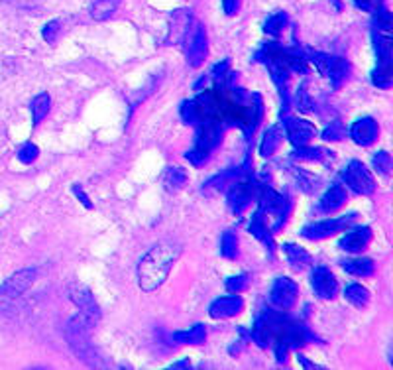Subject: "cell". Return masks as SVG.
<instances>
[{"mask_svg": "<svg viewBox=\"0 0 393 370\" xmlns=\"http://www.w3.org/2000/svg\"><path fill=\"white\" fill-rule=\"evenodd\" d=\"M262 97L258 93L240 89L236 77L227 71L213 79V85L201 91L193 101H183L179 115L185 124H197L201 120H215L222 127H238L252 138L256 127L262 122Z\"/></svg>", "mask_w": 393, "mask_h": 370, "instance_id": "1", "label": "cell"}, {"mask_svg": "<svg viewBox=\"0 0 393 370\" xmlns=\"http://www.w3.org/2000/svg\"><path fill=\"white\" fill-rule=\"evenodd\" d=\"M250 335L260 346H264V349L274 346V353L278 357L279 364H285L291 349H299L307 343L318 341L305 323L285 317L283 311H278L274 307L264 309L260 313Z\"/></svg>", "mask_w": 393, "mask_h": 370, "instance_id": "2", "label": "cell"}, {"mask_svg": "<svg viewBox=\"0 0 393 370\" xmlns=\"http://www.w3.org/2000/svg\"><path fill=\"white\" fill-rule=\"evenodd\" d=\"M171 38L185 51L191 67H201L209 55V38L204 26L191 10H178L171 20Z\"/></svg>", "mask_w": 393, "mask_h": 370, "instance_id": "3", "label": "cell"}, {"mask_svg": "<svg viewBox=\"0 0 393 370\" xmlns=\"http://www.w3.org/2000/svg\"><path fill=\"white\" fill-rule=\"evenodd\" d=\"M181 256V246L171 241H164L152 246L142 256L138 264V281L144 292H155L169 276L175 260Z\"/></svg>", "mask_w": 393, "mask_h": 370, "instance_id": "4", "label": "cell"}, {"mask_svg": "<svg viewBox=\"0 0 393 370\" xmlns=\"http://www.w3.org/2000/svg\"><path fill=\"white\" fill-rule=\"evenodd\" d=\"M195 127H197V130H195V144H193L189 152L185 154V158L195 167H201L209 162L211 154L215 152L218 144L222 142L224 127L215 122V120H201Z\"/></svg>", "mask_w": 393, "mask_h": 370, "instance_id": "5", "label": "cell"}, {"mask_svg": "<svg viewBox=\"0 0 393 370\" xmlns=\"http://www.w3.org/2000/svg\"><path fill=\"white\" fill-rule=\"evenodd\" d=\"M305 57L329 79L330 85L334 89H341L344 83L350 79L352 65L344 57H336V55H330V53H320V51L313 50H305Z\"/></svg>", "mask_w": 393, "mask_h": 370, "instance_id": "6", "label": "cell"}, {"mask_svg": "<svg viewBox=\"0 0 393 370\" xmlns=\"http://www.w3.org/2000/svg\"><path fill=\"white\" fill-rule=\"evenodd\" d=\"M99 323V317L85 313V311H79L73 320H69L67 327H65V337L69 341V345L75 349L79 355H85L87 346H89L90 335L95 325Z\"/></svg>", "mask_w": 393, "mask_h": 370, "instance_id": "7", "label": "cell"}, {"mask_svg": "<svg viewBox=\"0 0 393 370\" xmlns=\"http://www.w3.org/2000/svg\"><path fill=\"white\" fill-rule=\"evenodd\" d=\"M356 219H358V213H348V215H343L338 219L317 221V223L305 225L301 229V237L307 241H323V239H329L341 230H348L350 227H354Z\"/></svg>", "mask_w": 393, "mask_h": 370, "instance_id": "8", "label": "cell"}, {"mask_svg": "<svg viewBox=\"0 0 393 370\" xmlns=\"http://www.w3.org/2000/svg\"><path fill=\"white\" fill-rule=\"evenodd\" d=\"M260 187H262V185L256 181L254 176L240 179V181L229 185V187H227V201H229L230 211H232L234 215H242V213L248 209V205L252 203V199L260 193Z\"/></svg>", "mask_w": 393, "mask_h": 370, "instance_id": "9", "label": "cell"}, {"mask_svg": "<svg viewBox=\"0 0 393 370\" xmlns=\"http://www.w3.org/2000/svg\"><path fill=\"white\" fill-rule=\"evenodd\" d=\"M343 181L358 195L370 197L376 193V179L360 160H350L343 169Z\"/></svg>", "mask_w": 393, "mask_h": 370, "instance_id": "10", "label": "cell"}, {"mask_svg": "<svg viewBox=\"0 0 393 370\" xmlns=\"http://www.w3.org/2000/svg\"><path fill=\"white\" fill-rule=\"evenodd\" d=\"M297 297H299V286L287 278V276H278L274 284H271V290H269V306L278 311H287L297 304Z\"/></svg>", "mask_w": 393, "mask_h": 370, "instance_id": "11", "label": "cell"}, {"mask_svg": "<svg viewBox=\"0 0 393 370\" xmlns=\"http://www.w3.org/2000/svg\"><path fill=\"white\" fill-rule=\"evenodd\" d=\"M38 276V268H24L14 272L8 280L0 284V295H2V297H18V295H22L36 284Z\"/></svg>", "mask_w": 393, "mask_h": 370, "instance_id": "12", "label": "cell"}, {"mask_svg": "<svg viewBox=\"0 0 393 370\" xmlns=\"http://www.w3.org/2000/svg\"><path fill=\"white\" fill-rule=\"evenodd\" d=\"M311 288L320 299H334L338 295V280L327 266H315L311 272Z\"/></svg>", "mask_w": 393, "mask_h": 370, "instance_id": "13", "label": "cell"}, {"mask_svg": "<svg viewBox=\"0 0 393 370\" xmlns=\"http://www.w3.org/2000/svg\"><path fill=\"white\" fill-rule=\"evenodd\" d=\"M283 127H285L287 140L291 142L295 148L307 146L309 142L315 138V134H317V130H315V127L309 120H303V118H297V116L291 115L283 120Z\"/></svg>", "mask_w": 393, "mask_h": 370, "instance_id": "14", "label": "cell"}, {"mask_svg": "<svg viewBox=\"0 0 393 370\" xmlns=\"http://www.w3.org/2000/svg\"><path fill=\"white\" fill-rule=\"evenodd\" d=\"M244 309V299L238 294H229L222 295L215 299L211 307H209V315L213 320H230V317H236Z\"/></svg>", "mask_w": 393, "mask_h": 370, "instance_id": "15", "label": "cell"}, {"mask_svg": "<svg viewBox=\"0 0 393 370\" xmlns=\"http://www.w3.org/2000/svg\"><path fill=\"white\" fill-rule=\"evenodd\" d=\"M378 136H380V127H378V122L372 116L358 118L354 124L350 127V138L358 146L368 148V146H372L374 142L378 140Z\"/></svg>", "mask_w": 393, "mask_h": 370, "instance_id": "16", "label": "cell"}, {"mask_svg": "<svg viewBox=\"0 0 393 370\" xmlns=\"http://www.w3.org/2000/svg\"><path fill=\"white\" fill-rule=\"evenodd\" d=\"M69 297L79 307V311H85V313H90V315H95V317L101 320V307H99L95 295L90 294V290L87 286H83L79 281H73L69 286Z\"/></svg>", "mask_w": 393, "mask_h": 370, "instance_id": "17", "label": "cell"}, {"mask_svg": "<svg viewBox=\"0 0 393 370\" xmlns=\"http://www.w3.org/2000/svg\"><path fill=\"white\" fill-rule=\"evenodd\" d=\"M372 241V229L370 227H350L348 232L338 241V248L350 255H360Z\"/></svg>", "mask_w": 393, "mask_h": 370, "instance_id": "18", "label": "cell"}, {"mask_svg": "<svg viewBox=\"0 0 393 370\" xmlns=\"http://www.w3.org/2000/svg\"><path fill=\"white\" fill-rule=\"evenodd\" d=\"M291 158L293 162H307V164H313V162H317V164H325V166H329L330 162L334 160V154L327 150V148H320V146H299V148H295L291 152Z\"/></svg>", "mask_w": 393, "mask_h": 370, "instance_id": "19", "label": "cell"}, {"mask_svg": "<svg viewBox=\"0 0 393 370\" xmlns=\"http://www.w3.org/2000/svg\"><path fill=\"white\" fill-rule=\"evenodd\" d=\"M248 230L254 234L256 239L260 241L262 244H266V248L269 250V255H276V243H274V239H271V230H269V225H267V217L264 215V211L258 207V211L254 213V217L250 221V225H248Z\"/></svg>", "mask_w": 393, "mask_h": 370, "instance_id": "20", "label": "cell"}, {"mask_svg": "<svg viewBox=\"0 0 393 370\" xmlns=\"http://www.w3.org/2000/svg\"><path fill=\"white\" fill-rule=\"evenodd\" d=\"M346 201H348V193L344 189V185L343 183H334V185H330L329 189L325 192V195H323V199H320V203L317 205L315 211L334 213V211H338Z\"/></svg>", "mask_w": 393, "mask_h": 370, "instance_id": "21", "label": "cell"}, {"mask_svg": "<svg viewBox=\"0 0 393 370\" xmlns=\"http://www.w3.org/2000/svg\"><path fill=\"white\" fill-rule=\"evenodd\" d=\"M341 266L344 272L358 276V278H370L376 272V264L372 258H343Z\"/></svg>", "mask_w": 393, "mask_h": 370, "instance_id": "22", "label": "cell"}, {"mask_svg": "<svg viewBox=\"0 0 393 370\" xmlns=\"http://www.w3.org/2000/svg\"><path fill=\"white\" fill-rule=\"evenodd\" d=\"M283 250H285L287 260H289V266H291L293 270L303 272V270L313 266V256L309 255L305 248H301L299 244H293V243L283 244Z\"/></svg>", "mask_w": 393, "mask_h": 370, "instance_id": "23", "label": "cell"}, {"mask_svg": "<svg viewBox=\"0 0 393 370\" xmlns=\"http://www.w3.org/2000/svg\"><path fill=\"white\" fill-rule=\"evenodd\" d=\"M120 4H122V0H93L90 2V16L97 22L111 20L118 12Z\"/></svg>", "mask_w": 393, "mask_h": 370, "instance_id": "24", "label": "cell"}, {"mask_svg": "<svg viewBox=\"0 0 393 370\" xmlns=\"http://www.w3.org/2000/svg\"><path fill=\"white\" fill-rule=\"evenodd\" d=\"M171 339H173L178 345H203L204 341H207V329H204V325L197 323V325L191 327L189 331L173 333Z\"/></svg>", "mask_w": 393, "mask_h": 370, "instance_id": "25", "label": "cell"}, {"mask_svg": "<svg viewBox=\"0 0 393 370\" xmlns=\"http://www.w3.org/2000/svg\"><path fill=\"white\" fill-rule=\"evenodd\" d=\"M372 83L378 89L392 87V59H376V67L372 71Z\"/></svg>", "mask_w": 393, "mask_h": 370, "instance_id": "26", "label": "cell"}, {"mask_svg": "<svg viewBox=\"0 0 393 370\" xmlns=\"http://www.w3.org/2000/svg\"><path fill=\"white\" fill-rule=\"evenodd\" d=\"M187 179H189L187 178V172L183 167L169 166L164 174V187L167 192L175 193L187 185Z\"/></svg>", "mask_w": 393, "mask_h": 370, "instance_id": "27", "label": "cell"}, {"mask_svg": "<svg viewBox=\"0 0 393 370\" xmlns=\"http://www.w3.org/2000/svg\"><path fill=\"white\" fill-rule=\"evenodd\" d=\"M50 109L51 97L48 93H39V95H36V97L32 99V102H30V111H32V118H34V128L39 127V124L46 120Z\"/></svg>", "mask_w": 393, "mask_h": 370, "instance_id": "28", "label": "cell"}, {"mask_svg": "<svg viewBox=\"0 0 393 370\" xmlns=\"http://www.w3.org/2000/svg\"><path fill=\"white\" fill-rule=\"evenodd\" d=\"M287 26H289V16L279 10V12H274L267 16L266 22H264V32H266L267 36L278 39Z\"/></svg>", "mask_w": 393, "mask_h": 370, "instance_id": "29", "label": "cell"}, {"mask_svg": "<svg viewBox=\"0 0 393 370\" xmlns=\"http://www.w3.org/2000/svg\"><path fill=\"white\" fill-rule=\"evenodd\" d=\"M279 142H281V128L279 127H269L262 136L260 142V156L262 158H269L271 154H276L279 148Z\"/></svg>", "mask_w": 393, "mask_h": 370, "instance_id": "30", "label": "cell"}, {"mask_svg": "<svg viewBox=\"0 0 393 370\" xmlns=\"http://www.w3.org/2000/svg\"><path fill=\"white\" fill-rule=\"evenodd\" d=\"M344 297L350 306L358 307V309H364L368 306L370 302V290H366L364 286L360 284H348L346 290H344Z\"/></svg>", "mask_w": 393, "mask_h": 370, "instance_id": "31", "label": "cell"}, {"mask_svg": "<svg viewBox=\"0 0 393 370\" xmlns=\"http://www.w3.org/2000/svg\"><path fill=\"white\" fill-rule=\"evenodd\" d=\"M220 255L227 260H236L240 256V244H238V234L232 229L224 230L222 241H220Z\"/></svg>", "mask_w": 393, "mask_h": 370, "instance_id": "32", "label": "cell"}, {"mask_svg": "<svg viewBox=\"0 0 393 370\" xmlns=\"http://www.w3.org/2000/svg\"><path fill=\"white\" fill-rule=\"evenodd\" d=\"M374 30H378L385 36H392V12L387 8L380 6L376 12H374V24H372Z\"/></svg>", "mask_w": 393, "mask_h": 370, "instance_id": "33", "label": "cell"}, {"mask_svg": "<svg viewBox=\"0 0 393 370\" xmlns=\"http://www.w3.org/2000/svg\"><path fill=\"white\" fill-rule=\"evenodd\" d=\"M372 166H374V169H376L380 176L390 178V176H392V156H390V152L380 150V152L374 154V158H372Z\"/></svg>", "mask_w": 393, "mask_h": 370, "instance_id": "34", "label": "cell"}, {"mask_svg": "<svg viewBox=\"0 0 393 370\" xmlns=\"http://www.w3.org/2000/svg\"><path fill=\"white\" fill-rule=\"evenodd\" d=\"M295 104L301 113H313L315 111V99L311 97V93L307 91L305 85H301L297 89V95H295Z\"/></svg>", "mask_w": 393, "mask_h": 370, "instance_id": "35", "label": "cell"}, {"mask_svg": "<svg viewBox=\"0 0 393 370\" xmlns=\"http://www.w3.org/2000/svg\"><path fill=\"white\" fill-rule=\"evenodd\" d=\"M344 136H346V130H344L343 122H338V120H332L327 124V128L323 130V134H320V138L327 142H338L343 140Z\"/></svg>", "mask_w": 393, "mask_h": 370, "instance_id": "36", "label": "cell"}, {"mask_svg": "<svg viewBox=\"0 0 393 370\" xmlns=\"http://www.w3.org/2000/svg\"><path fill=\"white\" fill-rule=\"evenodd\" d=\"M39 156V148L34 144V142H26L24 146L18 150V160L24 164V166H30L38 160Z\"/></svg>", "mask_w": 393, "mask_h": 370, "instance_id": "37", "label": "cell"}, {"mask_svg": "<svg viewBox=\"0 0 393 370\" xmlns=\"http://www.w3.org/2000/svg\"><path fill=\"white\" fill-rule=\"evenodd\" d=\"M297 183L305 193H315L318 187V178L309 172H297Z\"/></svg>", "mask_w": 393, "mask_h": 370, "instance_id": "38", "label": "cell"}, {"mask_svg": "<svg viewBox=\"0 0 393 370\" xmlns=\"http://www.w3.org/2000/svg\"><path fill=\"white\" fill-rule=\"evenodd\" d=\"M248 281H250L248 274H238V276H232L224 281V286H227L229 294H240L244 288H248Z\"/></svg>", "mask_w": 393, "mask_h": 370, "instance_id": "39", "label": "cell"}, {"mask_svg": "<svg viewBox=\"0 0 393 370\" xmlns=\"http://www.w3.org/2000/svg\"><path fill=\"white\" fill-rule=\"evenodd\" d=\"M59 30H61L59 20H51V22L44 26L41 36H44V39H46L48 44H55V41H57V36H59Z\"/></svg>", "mask_w": 393, "mask_h": 370, "instance_id": "40", "label": "cell"}, {"mask_svg": "<svg viewBox=\"0 0 393 370\" xmlns=\"http://www.w3.org/2000/svg\"><path fill=\"white\" fill-rule=\"evenodd\" d=\"M354 4L364 12H376L380 6H383V0H354Z\"/></svg>", "mask_w": 393, "mask_h": 370, "instance_id": "41", "label": "cell"}, {"mask_svg": "<svg viewBox=\"0 0 393 370\" xmlns=\"http://www.w3.org/2000/svg\"><path fill=\"white\" fill-rule=\"evenodd\" d=\"M71 192H73V195H75L77 199H79V203L83 205V207H87V209H93V207H95V205H93V201H90L89 195L83 192V187H81L79 183L71 185Z\"/></svg>", "mask_w": 393, "mask_h": 370, "instance_id": "42", "label": "cell"}, {"mask_svg": "<svg viewBox=\"0 0 393 370\" xmlns=\"http://www.w3.org/2000/svg\"><path fill=\"white\" fill-rule=\"evenodd\" d=\"M222 8L227 16H234L240 10V0H222Z\"/></svg>", "mask_w": 393, "mask_h": 370, "instance_id": "43", "label": "cell"}, {"mask_svg": "<svg viewBox=\"0 0 393 370\" xmlns=\"http://www.w3.org/2000/svg\"><path fill=\"white\" fill-rule=\"evenodd\" d=\"M299 362H301V367H305V369H315V370H318V369H323L320 364H315V362H311V360H305V357L303 355H299Z\"/></svg>", "mask_w": 393, "mask_h": 370, "instance_id": "44", "label": "cell"}, {"mask_svg": "<svg viewBox=\"0 0 393 370\" xmlns=\"http://www.w3.org/2000/svg\"><path fill=\"white\" fill-rule=\"evenodd\" d=\"M171 369H191L189 360H179L175 364H171Z\"/></svg>", "mask_w": 393, "mask_h": 370, "instance_id": "45", "label": "cell"}, {"mask_svg": "<svg viewBox=\"0 0 393 370\" xmlns=\"http://www.w3.org/2000/svg\"><path fill=\"white\" fill-rule=\"evenodd\" d=\"M332 2V6L336 8V10H343V0H330Z\"/></svg>", "mask_w": 393, "mask_h": 370, "instance_id": "46", "label": "cell"}]
</instances>
